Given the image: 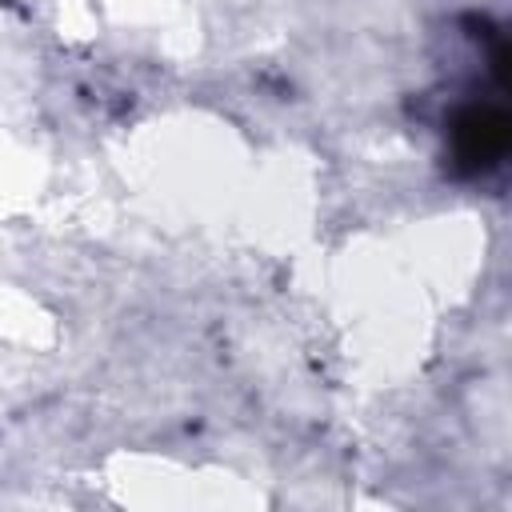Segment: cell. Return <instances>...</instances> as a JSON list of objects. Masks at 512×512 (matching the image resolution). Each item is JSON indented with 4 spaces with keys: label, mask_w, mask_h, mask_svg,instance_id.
<instances>
[{
    "label": "cell",
    "mask_w": 512,
    "mask_h": 512,
    "mask_svg": "<svg viewBox=\"0 0 512 512\" xmlns=\"http://www.w3.org/2000/svg\"><path fill=\"white\" fill-rule=\"evenodd\" d=\"M508 152V116L496 104H472L452 124V160L460 172L476 176L500 164Z\"/></svg>",
    "instance_id": "obj_1"
}]
</instances>
